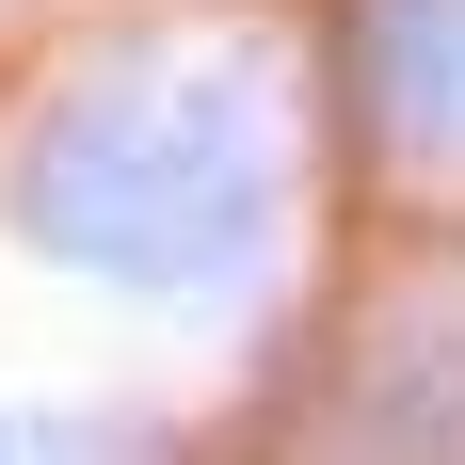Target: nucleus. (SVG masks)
Returning a JSON list of instances; mask_svg holds the SVG:
<instances>
[{"label": "nucleus", "mask_w": 465, "mask_h": 465, "mask_svg": "<svg viewBox=\"0 0 465 465\" xmlns=\"http://www.w3.org/2000/svg\"><path fill=\"white\" fill-rule=\"evenodd\" d=\"M0 209L16 241H48L64 273L129 305H241L289 209V129L257 48H177V33L96 48L0 161Z\"/></svg>", "instance_id": "nucleus-1"}, {"label": "nucleus", "mask_w": 465, "mask_h": 465, "mask_svg": "<svg viewBox=\"0 0 465 465\" xmlns=\"http://www.w3.org/2000/svg\"><path fill=\"white\" fill-rule=\"evenodd\" d=\"M370 96L401 161H465V0H370Z\"/></svg>", "instance_id": "nucleus-2"}, {"label": "nucleus", "mask_w": 465, "mask_h": 465, "mask_svg": "<svg viewBox=\"0 0 465 465\" xmlns=\"http://www.w3.org/2000/svg\"><path fill=\"white\" fill-rule=\"evenodd\" d=\"M370 433L385 465H465V289L450 305H418V322H385V370H370Z\"/></svg>", "instance_id": "nucleus-3"}, {"label": "nucleus", "mask_w": 465, "mask_h": 465, "mask_svg": "<svg viewBox=\"0 0 465 465\" xmlns=\"http://www.w3.org/2000/svg\"><path fill=\"white\" fill-rule=\"evenodd\" d=\"M0 465H16V418H0Z\"/></svg>", "instance_id": "nucleus-4"}]
</instances>
